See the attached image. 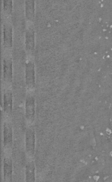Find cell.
I'll return each instance as SVG.
<instances>
[{"mask_svg": "<svg viewBox=\"0 0 112 182\" xmlns=\"http://www.w3.org/2000/svg\"><path fill=\"white\" fill-rule=\"evenodd\" d=\"M35 166L33 161L28 162L26 167V182H35Z\"/></svg>", "mask_w": 112, "mask_h": 182, "instance_id": "obj_8", "label": "cell"}, {"mask_svg": "<svg viewBox=\"0 0 112 182\" xmlns=\"http://www.w3.org/2000/svg\"><path fill=\"white\" fill-rule=\"evenodd\" d=\"M34 3L33 0H27L26 2V9L27 11V15L29 18L30 20H31V18L33 17V10H34Z\"/></svg>", "mask_w": 112, "mask_h": 182, "instance_id": "obj_10", "label": "cell"}, {"mask_svg": "<svg viewBox=\"0 0 112 182\" xmlns=\"http://www.w3.org/2000/svg\"><path fill=\"white\" fill-rule=\"evenodd\" d=\"M35 133L32 125H28L26 133V149L29 157H33L35 150Z\"/></svg>", "mask_w": 112, "mask_h": 182, "instance_id": "obj_3", "label": "cell"}, {"mask_svg": "<svg viewBox=\"0 0 112 182\" xmlns=\"http://www.w3.org/2000/svg\"><path fill=\"white\" fill-rule=\"evenodd\" d=\"M3 140L5 146L10 148L12 142V131L11 125L9 121H5L3 126Z\"/></svg>", "mask_w": 112, "mask_h": 182, "instance_id": "obj_7", "label": "cell"}, {"mask_svg": "<svg viewBox=\"0 0 112 182\" xmlns=\"http://www.w3.org/2000/svg\"><path fill=\"white\" fill-rule=\"evenodd\" d=\"M35 98L33 92H28L25 103V116L28 125H32L35 118Z\"/></svg>", "mask_w": 112, "mask_h": 182, "instance_id": "obj_2", "label": "cell"}, {"mask_svg": "<svg viewBox=\"0 0 112 182\" xmlns=\"http://www.w3.org/2000/svg\"><path fill=\"white\" fill-rule=\"evenodd\" d=\"M3 79L5 85L10 86L12 80V61L10 55H6L4 58Z\"/></svg>", "mask_w": 112, "mask_h": 182, "instance_id": "obj_4", "label": "cell"}, {"mask_svg": "<svg viewBox=\"0 0 112 182\" xmlns=\"http://www.w3.org/2000/svg\"><path fill=\"white\" fill-rule=\"evenodd\" d=\"M26 84L28 92H33L35 87V66L33 57H28L25 69Z\"/></svg>", "mask_w": 112, "mask_h": 182, "instance_id": "obj_1", "label": "cell"}, {"mask_svg": "<svg viewBox=\"0 0 112 182\" xmlns=\"http://www.w3.org/2000/svg\"><path fill=\"white\" fill-rule=\"evenodd\" d=\"M26 50L28 57H33L34 50V34L32 26H30L27 29L26 35Z\"/></svg>", "mask_w": 112, "mask_h": 182, "instance_id": "obj_5", "label": "cell"}, {"mask_svg": "<svg viewBox=\"0 0 112 182\" xmlns=\"http://www.w3.org/2000/svg\"><path fill=\"white\" fill-rule=\"evenodd\" d=\"M4 176L5 182H11L12 179V165L9 159H5L4 161Z\"/></svg>", "mask_w": 112, "mask_h": 182, "instance_id": "obj_9", "label": "cell"}, {"mask_svg": "<svg viewBox=\"0 0 112 182\" xmlns=\"http://www.w3.org/2000/svg\"><path fill=\"white\" fill-rule=\"evenodd\" d=\"M12 102L11 91L6 87L3 95V109L4 113L8 117H10L12 111Z\"/></svg>", "mask_w": 112, "mask_h": 182, "instance_id": "obj_6", "label": "cell"}]
</instances>
